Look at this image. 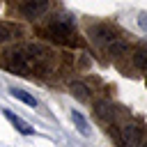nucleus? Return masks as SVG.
I'll return each instance as SVG.
<instances>
[{
	"label": "nucleus",
	"instance_id": "nucleus-1",
	"mask_svg": "<svg viewBox=\"0 0 147 147\" xmlns=\"http://www.w3.org/2000/svg\"><path fill=\"white\" fill-rule=\"evenodd\" d=\"M44 32H46L53 41L64 44V46H78V44H80L78 32H76V21H74V16L62 14V11H60V14H53V16L48 18Z\"/></svg>",
	"mask_w": 147,
	"mask_h": 147
},
{
	"label": "nucleus",
	"instance_id": "nucleus-2",
	"mask_svg": "<svg viewBox=\"0 0 147 147\" xmlns=\"http://www.w3.org/2000/svg\"><path fill=\"white\" fill-rule=\"evenodd\" d=\"M30 62V74H37L39 78H48L55 74V53L53 48L44 44H23Z\"/></svg>",
	"mask_w": 147,
	"mask_h": 147
},
{
	"label": "nucleus",
	"instance_id": "nucleus-3",
	"mask_svg": "<svg viewBox=\"0 0 147 147\" xmlns=\"http://www.w3.org/2000/svg\"><path fill=\"white\" fill-rule=\"evenodd\" d=\"M2 64H5L9 71L18 74V76H30V62H28L25 46H18V44H16V46L7 48L5 55H2Z\"/></svg>",
	"mask_w": 147,
	"mask_h": 147
},
{
	"label": "nucleus",
	"instance_id": "nucleus-4",
	"mask_svg": "<svg viewBox=\"0 0 147 147\" xmlns=\"http://www.w3.org/2000/svg\"><path fill=\"white\" fill-rule=\"evenodd\" d=\"M87 37L96 46H106L113 39H117L119 34H117V28L110 25V23H92V25H87Z\"/></svg>",
	"mask_w": 147,
	"mask_h": 147
},
{
	"label": "nucleus",
	"instance_id": "nucleus-5",
	"mask_svg": "<svg viewBox=\"0 0 147 147\" xmlns=\"http://www.w3.org/2000/svg\"><path fill=\"white\" fill-rule=\"evenodd\" d=\"M48 7H51V0H21V5H18L21 14L28 16V18H39V16H44V14L48 11Z\"/></svg>",
	"mask_w": 147,
	"mask_h": 147
},
{
	"label": "nucleus",
	"instance_id": "nucleus-6",
	"mask_svg": "<svg viewBox=\"0 0 147 147\" xmlns=\"http://www.w3.org/2000/svg\"><path fill=\"white\" fill-rule=\"evenodd\" d=\"M119 133H122L124 147H140V142H142V129L138 124H122Z\"/></svg>",
	"mask_w": 147,
	"mask_h": 147
},
{
	"label": "nucleus",
	"instance_id": "nucleus-7",
	"mask_svg": "<svg viewBox=\"0 0 147 147\" xmlns=\"http://www.w3.org/2000/svg\"><path fill=\"white\" fill-rule=\"evenodd\" d=\"M94 115H96L101 122H106V124H115L117 110H115V106H113L108 99H99V101H94Z\"/></svg>",
	"mask_w": 147,
	"mask_h": 147
},
{
	"label": "nucleus",
	"instance_id": "nucleus-8",
	"mask_svg": "<svg viewBox=\"0 0 147 147\" xmlns=\"http://www.w3.org/2000/svg\"><path fill=\"white\" fill-rule=\"evenodd\" d=\"M103 48H106V55L113 57V60H122V57L129 55V41H124V39H119V37L113 39L110 44H106Z\"/></svg>",
	"mask_w": 147,
	"mask_h": 147
},
{
	"label": "nucleus",
	"instance_id": "nucleus-9",
	"mask_svg": "<svg viewBox=\"0 0 147 147\" xmlns=\"http://www.w3.org/2000/svg\"><path fill=\"white\" fill-rule=\"evenodd\" d=\"M23 34V30L14 23H0V44L5 41H11V39H18Z\"/></svg>",
	"mask_w": 147,
	"mask_h": 147
},
{
	"label": "nucleus",
	"instance_id": "nucleus-10",
	"mask_svg": "<svg viewBox=\"0 0 147 147\" xmlns=\"http://www.w3.org/2000/svg\"><path fill=\"white\" fill-rule=\"evenodd\" d=\"M2 113H5V117H7V119H9V122H11V124H14V126H16V129L23 133V136H32V133H34V129H32V126H30L25 119H21L18 115H14L11 110H7V108H5Z\"/></svg>",
	"mask_w": 147,
	"mask_h": 147
},
{
	"label": "nucleus",
	"instance_id": "nucleus-11",
	"mask_svg": "<svg viewBox=\"0 0 147 147\" xmlns=\"http://www.w3.org/2000/svg\"><path fill=\"white\" fill-rule=\"evenodd\" d=\"M131 62H133V67L138 71L147 74V46H138L133 51V55H131Z\"/></svg>",
	"mask_w": 147,
	"mask_h": 147
},
{
	"label": "nucleus",
	"instance_id": "nucleus-12",
	"mask_svg": "<svg viewBox=\"0 0 147 147\" xmlns=\"http://www.w3.org/2000/svg\"><path fill=\"white\" fill-rule=\"evenodd\" d=\"M69 90H71V94H74L78 101H90V87H87L83 80H71V83H69Z\"/></svg>",
	"mask_w": 147,
	"mask_h": 147
},
{
	"label": "nucleus",
	"instance_id": "nucleus-13",
	"mask_svg": "<svg viewBox=\"0 0 147 147\" xmlns=\"http://www.w3.org/2000/svg\"><path fill=\"white\" fill-rule=\"evenodd\" d=\"M9 92H11V96H14V99H18V101H23V103H28V106H32V108L37 106V99H34L32 94H28L25 90H18V87H11Z\"/></svg>",
	"mask_w": 147,
	"mask_h": 147
},
{
	"label": "nucleus",
	"instance_id": "nucleus-14",
	"mask_svg": "<svg viewBox=\"0 0 147 147\" xmlns=\"http://www.w3.org/2000/svg\"><path fill=\"white\" fill-rule=\"evenodd\" d=\"M106 133L113 138V142L117 145V147H124V140H122V133H119V126H115V124H106Z\"/></svg>",
	"mask_w": 147,
	"mask_h": 147
},
{
	"label": "nucleus",
	"instance_id": "nucleus-15",
	"mask_svg": "<svg viewBox=\"0 0 147 147\" xmlns=\"http://www.w3.org/2000/svg\"><path fill=\"white\" fill-rule=\"evenodd\" d=\"M71 119H74V124L78 126V131H80L83 136H87V119H85L78 110H71Z\"/></svg>",
	"mask_w": 147,
	"mask_h": 147
},
{
	"label": "nucleus",
	"instance_id": "nucleus-16",
	"mask_svg": "<svg viewBox=\"0 0 147 147\" xmlns=\"http://www.w3.org/2000/svg\"><path fill=\"white\" fill-rule=\"evenodd\" d=\"M138 25H140L142 30H147V11H142V14L138 16Z\"/></svg>",
	"mask_w": 147,
	"mask_h": 147
},
{
	"label": "nucleus",
	"instance_id": "nucleus-17",
	"mask_svg": "<svg viewBox=\"0 0 147 147\" xmlns=\"http://www.w3.org/2000/svg\"><path fill=\"white\" fill-rule=\"evenodd\" d=\"M140 147H147V140H142V142H140Z\"/></svg>",
	"mask_w": 147,
	"mask_h": 147
}]
</instances>
